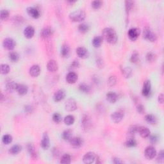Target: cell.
<instances>
[{
  "mask_svg": "<svg viewBox=\"0 0 164 164\" xmlns=\"http://www.w3.org/2000/svg\"><path fill=\"white\" fill-rule=\"evenodd\" d=\"M102 37L103 39L111 44H114L118 40V37L115 31L112 28H105L102 30Z\"/></svg>",
  "mask_w": 164,
  "mask_h": 164,
  "instance_id": "6da1fadb",
  "label": "cell"
},
{
  "mask_svg": "<svg viewBox=\"0 0 164 164\" xmlns=\"http://www.w3.org/2000/svg\"><path fill=\"white\" fill-rule=\"evenodd\" d=\"M86 14L83 10H78L69 14V17L72 22H82L85 19Z\"/></svg>",
  "mask_w": 164,
  "mask_h": 164,
  "instance_id": "7a4b0ae2",
  "label": "cell"
},
{
  "mask_svg": "<svg viewBox=\"0 0 164 164\" xmlns=\"http://www.w3.org/2000/svg\"><path fill=\"white\" fill-rule=\"evenodd\" d=\"M143 37L146 40L151 42H154L157 40V36L156 33L153 31L151 28L146 26L143 30Z\"/></svg>",
  "mask_w": 164,
  "mask_h": 164,
  "instance_id": "3957f363",
  "label": "cell"
},
{
  "mask_svg": "<svg viewBox=\"0 0 164 164\" xmlns=\"http://www.w3.org/2000/svg\"><path fill=\"white\" fill-rule=\"evenodd\" d=\"M81 128L84 131H88L92 127V122L90 117L87 114H84L81 118Z\"/></svg>",
  "mask_w": 164,
  "mask_h": 164,
  "instance_id": "277c9868",
  "label": "cell"
},
{
  "mask_svg": "<svg viewBox=\"0 0 164 164\" xmlns=\"http://www.w3.org/2000/svg\"><path fill=\"white\" fill-rule=\"evenodd\" d=\"M156 151L153 146H148L145 149L144 155L148 160H153L156 156Z\"/></svg>",
  "mask_w": 164,
  "mask_h": 164,
  "instance_id": "5b68a950",
  "label": "cell"
},
{
  "mask_svg": "<svg viewBox=\"0 0 164 164\" xmlns=\"http://www.w3.org/2000/svg\"><path fill=\"white\" fill-rule=\"evenodd\" d=\"M16 44L15 40L10 37L6 38V39H4L3 42V48L8 51H12L13 49L15 48Z\"/></svg>",
  "mask_w": 164,
  "mask_h": 164,
  "instance_id": "8992f818",
  "label": "cell"
},
{
  "mask_svg": "<svg viewBox=\"0 0 164 164\" xmlns=\"http://www.w3.org/2000/svg\"><path fill=\"white\" fill-rule=\"evenodd\" d=\"M65 109L67 112H73L77 109V102L73 98H69L65 103Z\"/></svg>",
  "mask_w": 164,
  "mask_h": 164,
  "instance_id": "52a82bcc",
  "label": "cell"
},
{
  "mask_svg": "<svg viewBox=\"0 0 164 164\" xmlns=\"http://www.w3.org/2000/svg\"><path fill=\"white\" fill-rule=\"evenodd\" d=\"M140 34V29L137 28H131L128 30V36L131 41H135L138 39Z\"/></svg>",
  "mask_w": 164,
  "mask_h": 164,
  "instance_id": "ba28073f",
  "label": "cell"
},
{
  "mask_svg": "<svg viewBox=\"0 0 164 164\" xmlns=\"http://www.w3.org/2000/svg\"><path fill=\"white\" fill-rule=\"evenodd\" d=\"M97 158L96 154L94 152H88L85 154L83 157V162L86 164H90L94 162L95 160Z\"/></svg>",
  "mask_w": 164,
  "mask_h": 164,
  "instance_id": "9c48e42d",
  "label": "cell"
},
{
  "mask_svg": "<svg viewBox=\"0 0 164 164\" xmlns=\"http://www.w3.org/2000/svg\"><path fill=\"white\" fill-rule=\"evenodd\" d=\"M40 146L44 150L48 149L50 147V140H49L48 134L46 132L44 133L42 135V140L40 142Z\"/></svg>",
  "mask_w": 164,
  "mask_h": 164,
  "instance_id": "30bf717a",
  "label": "cell"
},
{
  "mask_svg": "<svg viewBox=\"0 0 164 164\" xmlns=\"http://www.w3.org/2000/svg\"><path fill=\"white\" fill-rule=\"evenodd\" d=\"M151 91V83L149 80H146L143 84L142 94L144 97H148L150 95Z\"/></svg>",
  "mask_w": 164,
  "mask_h": 164,
  "instance_id": "8fae6325",
  "label": "cell"
},
{
  "mask_svg": "<svg viewBox=\"0 0 164 164\" xmlns=\"http://www.w3.org/2000/svg\"><path fill=\"white\" fill-rule=\"evenodd\" d=\"M28 14L34 19H38L40 16V12L37 8L33 7H29L26 8Z\"/></svg>",
  "mask_w": 164,
  "mask_h": 164,
  "instance_id": "7c38bea8",
  "label": "cell"
},
{
  "mask_svg": "<svg viewBox=\"0 0 164 164\" xmlns=\"http://www.w3.org/2000/svg\"><path fill=\"white\" fill-rule=\"evenodd\" d=\"M123 118H124V113L120 110L115 111L111 115V119L115 123H119L122 121Z\"/></svg>",
  "mask_w": 164,
  "mask_h": 164,
  "instance_id": "4fadbf2b",
  "label": "cell"
},
{
  "mask_svg": "<svg viewBox=\"0 0 164 164\" xmlns=\"http://www.w3.org/2000/svg\"><path fill=\"white\" fill-rule=\"evenodd\" d=\"M76 53H77L78 57L82 58V59H85L89 56V51L84 47H78L76 50Z\"/></svg>",
  "mask_w": 164,
  "mask_h": 164,
  "instance_id": "5bb4252c",
  "label": "cell"
},
{
  "mask_svg": "<svg viewBox=\"0 0 164 164\" xmlns=\"http://www.w3.org/2000/svg\"><path fill=\"white\" fill-rule=\"evenodd\" d=\"M69 143L70 145H71L72 148H79L83 144V140H82L81 137H72V138L70 140Z\"/></svg>",
  "mask_w": 164,
  "mask_h": 164,
  "instance_id": "9a60e30c",
  "label": "cell"
},
{
  "mask_svg": "<svg viewBox=\"0 0 164 164\" xmlns=\"http://www.w3.org/2000/svg\"><path fill=\"white\" fill-rule=\"evenodd\" d=\"M78 78V77L77 73L71 71L67 74L66 77V80L67 83H68L69 84H74L77 81Z\"/></svg>",
  "mask_w": 164,
  "mask_h": 164,
  "instance_id": "2e32d148",
  "label": "cell"
},
{
  "mask_svg": "<svg viewBox=\"0 0 164 164\" xmlns=\"http://www.w3.org/2000/svg\"><path fill=\"white\" fill-rule=\"evenodd\" d=\"M66 95V91L64 89H60L54 94L53 100L55 102H60L65 98Z\"/></svg>",
  "mask_w": 164,
  "mask_h": 164,
  "instance_id": "e0dca14e",
  "label": "cell"
},
{
  "mask_svg": "<svg viewBox=\"0 0 164 164\" xmlns=\"http://www.w3.org/2000/svg\"><path fill=\"white\" fill-rule=\"evenodd\" d=\"M47 69L49 72H56L58 69V63L55 60H49L47 63Z\"/></svg>",
  "mask_w": 164,
  "mask_h": 164,
  "instance_id": "ac0fdd59",
  "label": "cell"
},
{
  "mask_svg": "<svg viewBox=\"0 0 164 164\" xmlns=\"http://www.w3.org/2000/svg\"><path fill=\"white\" fill-rule=\"evenodd\" d=\"M29 73H30V74L31 76L32 77H33V78L38 77L40 75V66L39 65H37V64L33 65L30 68V70H29Z\"/></svg>",
  "mask_w": 164,
  "mask_h": 164,
  "instance_id": "d6986e66",
  "label": "cell"
},
{
  "mask_svg": "<svg viewBox=\"0 0 164 164\" xmlns=\"http://www.w3.org/2000/svg\"><path fill=\"white\" fill-rule=\"evenodd\" d=\"M106 99L110 103L113 104L115 103L118 100L119 96L118 94L114 92H109L107 94Z\"/></svg>",
  "mask_w": 164,
  "mask_h": 164,
  "instance_id": "ffe728a7",
  "label": "cell"
},
{
  "mask_svg": "<svg viewBox=\"0 0 164 164\" xmlns=\"http://www.w3.org/2000/svg\"><path fill=\"white\" fill-rule=\"evenodd\" d=\"M140 136H141L142 138L146 139L148 138V137L150 136V130H149V128L145 126H139L138 128V132Z\"/></svg>",
  "mask_w": 164,
  "mask_h": 164,
  "instance_id": "44dd1931",
  "label": "cell"
},
{
  "mask_svg": "<svg viewBox=\"0 0 164 164\" xmlns=\"http://www.w3.org/2000/svg\"><path fill=\"white\" fill-rule=\"evenodd\" d=\"M35 35V29L31 26H28L24 30V36L27 39H31Z\"/></svg>",
  "mask_w": 164,
  "mask_h": 164,
  "instance_id": "7402d4cb",
  "label": "cell"
},
{
  "mask_svg": "<svg viewBox=\"0 0 164 164\" xmlns=\"http://www.w3.org/2000/svg\"><path fill=\"white\" fill-rule=\"evenodd\" d=\"M16 91L20 96H25L27 94L28 91V87L27 85H26L25 84L18 83Z\"/></svg>",
  "mask_w": 164,
  "mask_h": 164,
  "instance_id": "603a6c76",
  "label": "cell"
},
{
  "mask_svg": "<svg viewBox=\"0 0 164 164\" xmlns=\"http://www.w3.org/2000/svg\"><path fill=\"white\" fill-rule=\"evenodd\" d=\"M70 53H71L70 47L69 46V45H67V44H64L61 48V51H60L61 56L64 58H67L69 56Z\"/></svg>",
  "mask_w": 164,
  "mask_h": 164,
  "instance_id": "cb8c5ba5",
  "label": "cell"
},
{
  "mask_svg": "<svg viewBox=\"0 0 164 164\" xmlns=\"http://www.w3.org/2000/svg\"><path fill=\"white\" fill-rule=\"evenodd\" d=\"M52 30L49 27L44 28L40 31V37L44 39H48L49 37H50L52 35Z\"/></svg>",
  "mask_w": 164,
  "mask_h": 164,
  "instance_id": "d4e9b609",
  "label": "cell"
},
{
  "mask_svg": "<svg viewBox=\"0 0 164 164\" xmlns=\"http://www.w3.org/2000/svg\"><path fill=\"white\" fill-rule=\"evenodd\" d=\"M17 85H18V83H16L15 81H8L7 82V84H6V90H7V91H8V92H13L15 91V90L16 91Z\"/></svg>",
  "mask_w": 164,
  "mask_h": 164,
  "instance_id": "484cf974",
  "label": "cell"
},
{
  "mask_svg": "<svg viewBox=\"0 0 164 164\" xmlns=\"http://www.w3.org/2000/svg\"><path fill=\"white\" fill-rule=\"evenodd\" d=\"M27 149L29 154H30L31 157L34 159H36L37 158V153L35 146L32 144H28L27 145Z\"/></svg>",
  "mask_w": 164,
  "mask_h": 164,
  "instance_id": "4316f807",
  "label": "cell"
},
{
  "mask_svg": "<svg viewBox=\"0 0 164 164\" xmlns=\"http://www.w3.org/2000/svg\"><path fill=\"white\" fill-rule=\"evenodd\" d=\"M21 151H22V146L19 144H15L12 146L8 152H9V153L11 154L16 155L18 154Z\"/></svg>",
  "mask_w": 164,
  "mask_h": 164,
  "instance_id": "83f0119b",
  "label": "cell"
},
{
  "mask_svg": "<svg viewBox=\"0 0 164 164\" xmlns=\"http://www.w3.org/2000/svg\"><path fill=\"white\" fill-rule=\"evenodd\" d=\"M79 90H80L81 92L84 94H90L91 92V87H90L89 85H87L85 83H80L79 85Z\"/></svg>",
  "mask_w": 164,
  "mask_h": 164,
  "instance_id": "f1b7e54d",
  "label": "cell"
},
{
  "mask_svg": "<svg viewBox=\"0 0 164 164\" xmlns=\"http://www.w3.org/2000/svg\"><path fill=\"white\" fill-rule=\"evenodd\" d=\"M62 139L65 140V141H70L72 138V131L71 130H66L63 131L62 134Z\"/></svg>",
  "mask_w": 164,
  "mask_h": 164,
  "instance_id": "f546056e",
  "label": "cell"
},
{
  "mask_svg": "<svg viewBox=\"0 0 164 164\" xmlns=\"http://www.w3.org/2000/svg\"><path fill=\"white\" fill-rule=\"evenodd\" d=\"M145 121L147 122L148 124L151 125H154L155 124H156L157 122V119L153 114H147L145 116Z\"/></svg>",
  "mask_w": 164,
  "mask_h": 164,
  "instance_id": "4dcf8cb0",
  "label": "cell"
},
{
  "mask_svg": "<svg viewBox=\"0 0 164 164\" xmlns=\"http://www.w3.org/2000/svg\"><path fill=\"white\" fill-rule=\"evenodd\" d=\"M102 41H103V38L102 36H96L92 40V45L94 48H99L102 44Z\"/></svg>",
  "mask_w": 164,
  "mask_h": 164,
  "instance_id": "1f68e13d",
  "label": "cell"
},
{
  "mask_svg": "<svg viewBox=\"0 0 164 164\" xmlns=\"http://www.w3.org/2000/svg\"><path fill=\"white\" fill-rule=\"evenodd\" d=\"M60 162L62 164H69L71 162V156L69 154H64L62 156Z\"/></svg>",
  "mask_w": 164,
  "mask_h": 164,
  "instance_id": "d6a6232c",
  "label": "cell"
},
{
  "mask_svg": "<svg viewBox=\"0 0 164 164\" xmlns=\"http://www.w3.org/2000/svg\"><path fill=\"white\" fill-rule=\"evenodd\" d=\"M8 58L12 62H17L19 60V55L16 51H11L8 54Z\"/></svg>",
  "mask_w": 164,
  "mask_h": 164,
  "instance_id": "836d02e7",
  "label": "cell"
},
{
  "mask_svg": "<svg viewBox=\"0 0 164 164\" xmlns=\"http://www.w3.org/2000/svg\"><path fill=\"white\" fill-rule=\"evenodd\" d=\"M75 119L74 117L72 115H68L65 117V118L64 119V122L65 123L66 125L67 126H71L74 123Z\"/></svg>",
  "mask_w": 164,
  "mask_h": 164,
  "instance_id": "e575fe53",
  "label": "cell"
},
{
  "mask_svg": "<svg viewBox=\"0 0 164 164\" xmlns=\"http://www.w3.org/2000/svg\"><path fill=\"white\" fill-rule=\"evenodd\" d=\"M138 128L139 126L137 125H132L128 128V134L130 137H133L138 132Z\"/></svg>",
  "mask_w": 164,
  "mask_h": 164,
  "instance_id": "d590c367",
  "label": "cell"
},
{
  "mask_svg": "<svg viewBox=\"0 0 164 164\" xmlns=\"http://www.w3.org/2000/svg\"><path fill=\"white\" fill-rule=\"evenodd\" d=\"M10 66L7 64H2L0 66V71L2 74H7L10 72Z\"/></svg>",
  "mask_w": 164,
  "mask_h": 164,
  "instance_id": "8d00e7d4",
  "label": "cell"
},
{
  "mask_svg": "<svg viewBox=\"0 0 164 164\" xmlns=\"http://www.w3.org/2000/svg\"><path fill=\"white\" fill-rule=\"evenodd\" d=\"M137 145V140L133 139V137H131L129 139L126 140V142H125V146L127 148H134Z\"/></svg>",
  "mask_w": 164,
  "mask_h": 164,
  "instance_id": "74e56055",
  "label": "cell"
},
{
  "mask_svg": "<svg viewBox=\"0 0 164 164\" xmlns=\"http://www.w3.org/2000/svg\"><path fill=\"white\" fill-rule=\"evenodd\" d=\"M78 30L81 33H85L89 30V26L86 23H81L78 26Z\"/></svg>",
  "mask_w": 164,
  "mask_h": 164,
  "instance_id": "f35d334b",
  "label": "cell"
},
{
  "mask_svg": "<svg viewBox=\"0 0 164 164\" xmlns=\"http://www.w3.org/2000/svg\"><path fill=\"white\" fill-rule=\"evenodd\" d=\"M12 140H13L12 137L9 134L4 135L2 137V142L4 144H6V145L10 144L12 142Z\"/></svg>",
  "mask_w": 164,
  "mask_h": 164,
  "instance_id": "ab89813d",
  "label": "cell"
},
{
  "mask_svg": "<svg viewBox=\"0 0 164 164\" xmlns=\"http://www.w3.org/2000/svg\"><path fill=\"white\" fill-rule=\"evenodd\" d=\"M122 74L124 75V77L126 78H129L131 77V74H132V70H131L130 67H126L122 69Z\"/></svg>",
  "mask_w": 164,
  "mask_h": 164,
  "instance_id": "60d3db41",
  "label": "cell"
},
{
  "mask_svg": "<svg viewBox=\"0 0 164 164\" xmlns=\"http://www.w3.org/2000/svg\"><path fill=\"white\" fill-rule=\"evenodd\" d=\"M134 6V1H125V9L127 14H129L130 11L132 10Z\"/></svg>",
  "mask_w": 164,
  "mask_h": 164,
  "instance_id": "b9f144b4",
  "label": "cell"
},
{
  "mask_svg": "<svg viewBox=\"0 0 164 164\" xmlns=\"http://www.w3.org/2000/svg\"><path fill=\"white\" fill-rule=\"evenodd\" d=\"M10 16V13L7 10L2 9L0 12V17L2 20H7Z\"/></svg>",
  "mask_w": 164,
  "mask_h": 164,
  "instance_id": "7bdbcfd3",
  "label": "cell"
},
{
  "mask_svg": "<svg viewBox=\"0 0 164 164\" xmlns=\"http://www.w3.org/2000/svg\"><path fill=\"white\" fill-rule=\"evenodd\" d=\"M53 121L55 123L59 124L62 121V117L60 115L59 113H55L53 115Z\"/></svg>",
  "mask_w": 164,
  "mask_h": 164,
  "instance_id": "ee69618b",
  "label": "cell"
},
{
  "mask_svg": "<svg viewBox=\"0 0 164 164\" xmlns=\"http://www.w3.org/2000/svg\"><path fill=\"white\" fill-rule=\"evenodd\" d=\"M102 5V1H99V0H96V1H93L91 2V7L94 9L97 10L100 8Z\"/></svg>",
  "mask_w": 164,
  "mask_h": 164,
  "instance_id": "f6af8a7d",
  "label": "cell"
},
{
  "mask_svg": "<svg viewBox=\"0 0 164 164\" xmlns=\"http://www.w3.org/2000/svg\"><path fill=\"white\" fill-rule=\"evenodd\" d=\"M156 59V55L153 52H149L146 55V60L149 62H153Z\"/></svg>",
  "mask_w": 164,
  "mask_h": 164,
  "instance_id": "bcb514c9",
  "label": "cell"
},
{
  "mask_svg": "<svg viewBox=\"0 0 164 164\" xmlns=\"http://www.w3.org/2000/svg\"><path fill=\"white\" fill-rule=\"evenodd\" d=\"M108 85L110 87H113L117 83V78L115 76H110L108 79Z\"/></svg>",
  "mask_w": 164,
  "mask_h": 164,
  "instance_id": "7dc6e473",
  "label": "cell"
},
{
  "mask_svg": "<svg viewBox=\"0 0 164 164\" xmlns=\"http://www.w3.org/2000/svg\"><path fill=\"white\" fill-rule=\"evenodd\" d=\"M131 62L133 64H136L139 61V54L137 52H134L132 53L130 58Z\"/></svg>",
  "mask_w": 164,
  "mask_h": 164,
  "instance_id": "c3c4849f",
  "label": "cell"
},
{
  "mask_svg": "<svg viewBox=\"0 0 164 164\" xmlns=\"http://www.w3.org/2000/svg\"><path fill=\"white\" fill-rule=\"evenodd\" d=\"M156 162L160 163H163L164 162V151L161 150L159 153L158 154L156 157Z\"/></svg>",
  "mask_w": 164,
  "mask_h": 164,
  "instance_id": "681fc988",
  "label": "cell"
},
{
  "mask_svg": "<svg viewBox=\"0 0 164 164\" xmlns=\"http://www.w3.org/2000/svg\"><path fill=\"white\" fill-rule=\"evenodd\" d=\"M23 21H24V19H23V17L21 16H16L13 18V22L16 25L22 24Z\"/></svg>",
  "mask_w": 164,
  "mask_h": 164,
  "instance_id": "f907efd6",
  "label": "cell"
},
{
  "mask_svg": "<svg viewBox=\"0 0 164 164\" xmlns=\"http://www.w3.org/2000/svg\"><path fill=\"white\" fill-rule=\"evenodd\" d=\"M80 66V62L79 61L77 60H74V61L72 62L71 63V65L69 66V69L70 70H73V69H77Z\"/></svg>",
  "mask_w": 164,
  "mask_h": 164,
  "instance_id": "816d5d0a",
  "label": "cell"
},
{
  "mask_svg": "<svg viewBox=\"0 0 164 164\" xmlns=\"http://www.w3.org/2000/svg\"><path fill=\"white\" fill-rule=\"evenodd\" d=\"M137 112L140 113V114H143V113H145V107L142 104H138L137 105Z\"/></svg>",
  "mask_w": 164,
  "mask_h": 164,
  "instance_id": "f5cc1de1",
  "label": "cell"
},
{
  "mask_svg": "<svg viewBox=\"0 0 164 164\" xmlns=\"http://www.w3.org/2000/svg\"><path fill=\"white\" fill-rule=\"evenodd\" d=\"M159 140V138L156 135H152L149 137V140H150V142L152 144H156Z\"/></svg>",
  "mask_w": 164,
  "mask_h": 164,
  "instance_id": "db71d44e",
  "label": "cell"
},
{
  "mask_svg": "<svg viewBox=\"0 0 164 164\" xmlns=\"http://www.w3.org/2000/svg\"><path fill=\"white\" fill-rule=\"evenodd\" d=\"M25 110L26 113H30L32 112H33V108L31 105H27V106H26L25 108Z\"/></svg>",
  "mask_w": 164,
  "mask_h": 164,
  "instance_id": "11a10c76",
  "label": "cell"
},
{
  "mask_svg": "<svg viewBox=\"0 0 164 164\" xmlns=\"http://www.w3.org/2000/svg\"><path fill=\"white\" fill-rule=\"evenodd\" d=\"M113 162L115 164H120L123 163V161H122L120 159H118V158H114L113 160Z\"/></svg>",
  "mask_w": 164,
  "mask_h": 164,
  "instance_id": "9f6ffc18",
  "label": "cell"
},
{
  "mask_svg": "<svg viewBox=\"0 0 164 164\" xmlns=\"http://www.w3.org/2000/svg\"><path fill=\"white\" fill-rule=\"evenodd\" d=\"M163 97L164 96L163 94H160L159 96V97H158V101H159L160 104H162L163 102V99H164Z\"/></svg>",
  "mask_w": 164,
  "mask_h": 164,
  "instance_id": "6f0895ef",
  "label": "cell"
},
{
  "mask_svg": "<svg viewBox=\"0 0 164 164\" xmlns=\"http://www.w3.org/2000/svg\"><path fill=\"white\" fill-rule=\"evenodd\" d=\"M67 2L69 3H71V4L74 3H76V1H67Z\"/></svg>",
  "mask_w": 164,
  "mask_h": 164,
  "instance_id": "680465c9",
  "label": "cell"
}]
</instances>
